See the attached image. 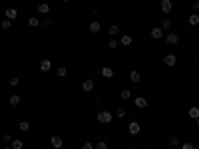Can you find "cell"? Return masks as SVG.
<instances>
[{
	"label": "cell",
	"mask_w": 199,
	"mask_h": 149,
	"mask_svg": "<svg viewBox=\"0 0 199 149\" xmlns=\"http://www.w3.org/2000/svg\"><path fill=\"white\" fill-rule=\"evenodd\" d=\"M128 131H129V133H132V135H138L139 131H142V125H139L138 121H132V123L128 125Z\"/></svg>",
	"instance_id": "7a4b0ae2"
},
{
	"label": "cell",
	"mask_w": 199,
	"mask_h": 149,
	"mask_svg": "<svg viewBox=\"0 0 199 149\" xmlns=\"http://www.w3.org/2000/svg\"><path fill=\"white\" fill-rule=\"evenodd\" d=\"M133 103H135V106H138L139 109L147 107V100H145V97H142V96H138V97H135V100H133Z\"/></svg>",
	"instance_id": "52a82bcc"
},
{
	"label": "cell",
	"mask_w": 199,
	"mask_h": 149,
	"mask_svg": "<svg viewBox=\"0 0 199 149\" xmlns=\"http://www.w3.org/2000/svg\"><path fill=\"white\" fill-rule=\"evenodd\" d=\"M171 8H173L171 0H161V12H163V14H169Z\"/></svg>",
	"instance_id": "277c9868"
},
{
	"label": "cell",
	"mask_w": 199,
	"mask_h": 149,
	"mask_svg": "<svg viewBox=\"0 0 199 149\" xmlns=\"http://www.w3.org/2000/svg\"><path fill=\"white\" fill-rule=\"evenodd\" d=\"M96 149H108V145H106V141H98V143H96Z\"/></svg>",
	"instance_id": "1f68e13d"
},
{
	"label": "cell",
	"mask_w": 199,
	"mask_h": 149,
	"mask_svg": "<svg viewBox=\"0 0 199 149\" xmlns=\"http://www.w3.org/2000/svg\"><path fill=\"white\" fill-rule=\"evenodd\" d=\"M4 14H6V18H8V20H16V18H18V10H14V8H8V10L4 12Z\"/></svg>",
	"instance_id": "30bf717a"
},
{
	"label": "cell",
	"mask_w": 199,
	"mask_h": 149,
	"mask_svg": "<svg viewBox=\"0 0 199 149\" xmlns=\"http://www.w3.org/2000/svg\"><path fill=\"white\" fill-rule=\"evenodd\" d=\"M139 72H135V70H132V72H129V80H132L133 84H139Z\"/></svg>",
	"instance_id": "2e32d148"
},
{
	"label": "cell",
	"mask_w": 199,
	"mask_h": 149,
	"mask_svg": "<svg viewBox=\"0 0 199 149\" xmlns=\"http://www.w3.org/2000/svg\"><path fill=\"white\" fill-rule=\"evenodd\" d=\"M116 149H118V147H116Z\"/></svg>",
	"instance_id": "ab89813d"
},
{
	"label": "cell",
	"mask_w": 199,
	"mask_h": 149,
	"mask_svg": "<svg viewBox=\"0 0 199 149\" xmlns=\"http://www.w3.org/2000/svg\"><path fill=\"white\" fill-rule=\"evenodd\" d=\"M109 34H112V36H116V34H119V26H109Z\"/></svg>",
	"instance_id": "f1b7e54d"
},
{
	"label": "cell",
	"mask_w": 199,
	"mask_h": 149,
	"mask_svg": "<svg viewBox=\"0 0 199 149\" xmlns=\"http://www.w3.org/2000/svg\"><path fill=\"white\" fill-rule=\"evenodd\" d=\"M112 117H114V116H112L108 109H104V111H100V113H98V121H100V123H112Z\"/></svg>",
	"instance_id": "6da1fadb"
},
{
	"label": "cell",
	"mask_w": 199,
	"mask_h": 149,
	"mask_svg": "<svg viewBox=\"0 0 199 149\" xmlns=\"http://www.w3.org/2000/svg\"><path fill=\"white\" fill-rule=\"evenodd\" d=\"M6 149H10V147H6Z\"/></svg>",
	"instance_id": "f35d334b"
},
{
	"label": "cell",
	"mask_w": 199,
	"mask_h": 149,
	"mask_svg": "<svg viewBox=\"0 0 199 149\" xmlns=\"http://www.w3.org/2000/svg\"><path fill=\"white\" fill-rule=\"evenodd\" d=\"M50 143H52V147H56V149H60L62 145H64V139H60V135H54L52 139H50Z\"/></svg>",
	"instance_id": "9c48e42d"
},
{
	"label": "cell",
	"mask_w": 199,
	"mask_h": 149,
	"mask_svg": "<svg viewBox=\"0 0 199 149\" xmlns=\"http://www.w3.org/2000/svg\"><path fill=\"white\" fill-rule=\"evenodd\" d=\"M38 12L40 14H48V12H50V4H46V2H44V4H38Z\"/></svg>",
	"instance_id": "e0dca14e"
},
{
	"label": "cell",
	"mask_w": 199,
	"mask_h": 149,
	"mask_svg": "<svg viewBox=\"0 0 199 149\" xmlns=\"http://www.w3.org/2000/svg\"><path fill=\"white\" fill-rule=\"evenodd\" d=\"M149 34H152V38H153V40L163 38V30H161V28H152V30H149Z\"/></svg>",
	"instance_id": "ba28073f"
},
{
	"label": "cell",
	"mask_w": 199,
	"mask_h": 149,
	"mask_svg": "<svg viewBox=\"0 0 199 149\" xmlns=\"http://www.w3.org/2000/svg\"><path fill=\"white\" fill-rule=\"evenodd\" d=\"M169 145L171 147H177V145H179V139H177V137H169Z\"/></svg>",
	"instance_id": "4dcf8cb0"
},
{
	"label": "cell",
	"mask_w": 199,
	"mask_h": 149,
	"mask_svg": "<svg viewBox=\"0 0 199 149\" xmlns=\"http://www.w3.org/2000/svg\"><path fill=\"white\" fill-rule=\"evenodd\" d=\"M191 8H193V10H199V0H195L193 4H191Z\"/></svg>",
	"instance_id": "d590c367"
},
{
	"label": "cell",
	"mask_w": 199,
	"mask_h": 149,
	"mask_svg": "<svg viewBox=\"0 0 199 149\" xmlns=\"http://www.w3.org/2000/svg\"><path fill=\"white\" fill-rule=\"evenodd\" d=\"M195 121H197V125H199V119H195Z\"/></svg>",
	"instance_id": "74e56055"
},
{
	"label": "cell",
	"mask_w": 199,
	"mask_h": 149,
	"mask_svg": "<svg viewBox=\"0 0 199 149\" xmlns=\"http://www.w3.org/2000/svg\"><path fill=\"white\" fill-rule=\"evenodd\" d=\"M2 141H4V143H12V137H10V135H8V133H6V135H4V137H2Z\"/></svg>",
	"instance_id": "e575fe53"
},
{
	"label": "cell",
	"mask_w": 199,
	"mask_h": 149,
	"mask_svg": "<svg viewBox=\"0 0 199 149\" xmlns=\"http://www.w3.org/2000/svg\"><path fill=\"white\" fill-rule=\"evenodd\" d=\"M187 20H189V24H191V26H197V24H199V12H193V14H189V18H187Z\"/></svg>",
	"instance_id": "4fadbf2b"
},
{
	"label": "cell",
	"mask_w": 199,
	"mask_h": 149,
	"mask_svg": "<svg viewBox=\"0 0 199 149\" xmlns=\"http://www.w3.org/2000/svg\"><path fill=\"white\" fill-rule=\"evenodd\" d=\"M119 44H123V46H132V36H129V34H123L122 40H119Z\"/></svg>",
	"instance_id": "ac0fdd59"
},
{
	"label": "cell",
	"mask_w": 199,
	"mask_h": 149,
	"mask_svg": "<svg viewBox=\"0 0 199 149\" xmlns=\"http://www.w3.org/2000/svg\"><path fill=\"white\" fill-rule=\"evenodd\" d=\"M50 68H52V62H50V60H42V62H40V70H42V72H50Z\"/></svg>",
	"instance_id": "7c38bea8"
},
{
	"label": "cell",
	"mask_w": 199,
	"mask_h": 149,
	"mask_svg": "<svg viewBox=\"0 0 199 149\" xmlns=\"http://www.w3.org/2000/svg\"><path fill=\"white\" fill-rule=\"evenodd\" d=\"M62 2H70V0H62Z\"/></svg>",
	"instance_id": "8d00e7d4"
},
{
	"label": "cell",
	"mask_w": 199,
	"mask_h": 149,
	"mask_svg": "<svg viewBox=\"0 0 199 149\" xmlns=\"http://www.w3.org/2000/svg\"><path fill=\"white\" fill-rule=\"evenodd\" d=\"M100 30H102V24H100V22H92L90 24V32L92 34H98Z\"/></svg>",
	"instance_id": "d6986e66"
},
{
	"label": "cell",
	"mask_w": 199,
	"mask_h": 149,
	"mask_svg": "<svg viewBox=\"0 0 199 149\" xmlns=\"http://www.w3.org/2000/svg\"><path fill=\"white\" fill-rule=\"evenodd\" d=\"M102 76L109 80V78H114V70H112V68H108V66H104V68H102Z\"/></svg>",
	"instance_id": "5bb4252c"
},
{
	"label": "cell",
	"mask_w": 199,
	"mask_h": 149,
	"mask_svg": "<svg viewBox=\"0 0 199 149\" xmlns=\"http://www.w3.org/2000/svg\"><path fill=\"white\" fill-rule=\"evenodd\" d=\"M94 86H96V84H94V80L90 78V80H84V84H82V90H84L86 94H88V91H92V90H94Z\"/></svg>",
	"instance_id": "5b68a950"
},
{
	"label": "cell",
	"mask_w": 199,
	"mask_h": 149,
	"mask_svg": "<svg viewBox=\"0 0 199 149\" xmlns=\"http://www.w3.org/2000/svg\"><path fill=\"white\" fill-rule=\"evenodd\" d=\"M126 113H128L126 107H118V111H116V116H118V117H126Z\"/></svg>",
	"instance_id": "4316f807"
},
{
	"label": "cell",
	"mask_w": 199,
	"mask_h": 149,
	"mask_svg": "<svg viewBox=\"0 0 199 149\" xmlns=\"http://www.w3.org/2000/svg\"><path fill=\"white\" fill-rule=\"evenodd\" d=\"M0 26H2V30H10V26H12V20L4 18V20H2V24H0Z\"/></svg>",
	"instance_id": "cb8c5ba5"
},
{
	"label": "cell",
	"mask_w": 199,
	"mask_h": 149,
	"mask_svg": "<svg viewBox=\"0 0 199 149\" xmlns=\"http://www.w3.org/2000/svg\"><path fill=\"white\" fill-rule=\"evenodd\" d=\"M58 76H60V78H64V76H66V74H68V70H66V68H64V66H60V68H58Z\"/></svg>",
	"instance_id": "83f0119b"
},
{
	"label": "cell",
	"mask_w": 199,
	"mask_h": 149,
	"mask_svg": "<svg viewBox=\"0 0 199 149\" xmlns=\"http://www.w3.org/2000/svg\"><path fill=\"white\" fill-rule=\"evenodd\" d=\"M165 42H167V44H177V42H179V36H177L175 32H169V34L165 36Z\"/></svg>",
	"instance_id": "8992f818"
},
{
	"label": "cell",
	"mask_w": 199,
	"mask_h": 149,
	"mask_svg": "<svg viewBox=\"0 0 199 149\" xmlns=\"http://www.w3.org/2000/svg\"><path fill=\"white\" fill-rule=\"evenodd\" d=\"M187 116H189L191 119H199V107H189Z\"/></svg>",
	"instance_id": "9a60e30c"
},
{
	"label": "cell",
	"mask_w": 199,
	"mask_h": 149,
	"mask_svg": "<svg viewBox=\"0 0 199 149\" xmlns=\"http://www.w3.org/2000/svg\"><path fill=\"white\" fill-rule=\"evenodd\" d=\"M18 127H20V131H28L30 129V123H28V121H20Z\"/></svg>",
	"instance_id": "d4e9b609"
},
{
	"label": "cell",
	"mask_w": 199,
	"mask_h": 149,
	"mask_svg": "<svg viewBox=\"0 0 199 149\" xmlns=\"http://www.w3.org/2000/svg\"><path fill=\"white\" fill-rule=\"evenodd\" d=\"M22 147H24L22 139H12V149H22Z\"/></svg>",
	"instance_id": "603a6c76"
},
{
	"label": "cell",
	"mask_w": 199,
	"mask_h": 149,
	"mask_svg": "<svg viewBox=\"0 0 199 149\" xmlns=\"http://www.w3.org/2000/svg\"><path fill=\"white\" fill-rule=\"evenodd\" d=\"M38 24H40V20L36 18V16H30V18H28V26H32V28H36Z\"/></svg>",
	"instance_id": "44dd1931"
},
{
	"label": "cell",
	"mask_w": 199,
	"mask_h": 149,
	"mask_svg": "<svg viewBox=\"0 0 199 149\" xmlns=\"http://www.w3.org/2000/svg\"><path fill=\"white\" fill-rule=\"evenodd\" d=\"M163 64L165 66H169V68H173L177 64V58L173 56V54H167V56H163Z\"/></svg>",
	"instance_id": "3957f363"
},
{
	"label": "cell",
	"mask_w": 199,
	"mask_h": 149,
	"mask_svg": "<svg viewBox=\"0 0 199 149\" xmlns=\"http://www.w3.org/2000/svg\"><path fill=\"white\" fill-rule=\"evenodd\" d=\"M18 84H20V80H18L16 76H12V78H10V86H12V87H16Z\"/></svg>",
	"instance_id": "f546056e"
},
{
	"label": "cell",
	"mask_w": 199,
	"mask_h": 149,
	"mask_svg": "<svg viewBox=\"0 0 199 149\" xmlns=\"http://www.w3.org/2000/svg\"><path fill=\"white\" fill-rule=\"evenodd\" d=\"M119 97H122V100H129V97H132V91H129V90H122V91H119Z\"/></svg>",
	"instance_id": "7402d4cb"
},
{
	"label": "cell",
	"mask_w": 199,
	"mask_h": 149,
	"mask_svg": "<svg viewBox=\"0 0 199 149\" xmlns=\"http://www.w3.org/2000/svg\"><path fill=\"white\" fill-rule=\"evenodd\" d=\"M181 149H195V145L193 143H183V145H181Z\"/></svg>",
	"instance_id": "836d02e7"
},
{
	"label": "cell",
	"mask_w": 199,
	"mask_h": 149,
	"mask_svg": "<svg viewBox=\"0 0 199 149\" xmlns=\"http://www.w3.org/2000/svg\"><path fill=\"white\" fill-rule=\"evenodd\" d=\"M161 30H163V32H171V22L169 20H163V22H161V26H159Z\"/></svg>",
	"instance_id": "ffe728a7"
},
{
	"label": "cell",
	"mask_w": 199,
	"mask_h": 149,
	"mask_svg": "<svg viewBox=\"0 0 199 149\" xmlns=\"http://www.w3.org/2000/svg\"><path fill=\"white\" fill-rule=\"evenodd\" d=\"M82 149H96V145H92L90 141H88V143H84V145H82Z\"/></svg>",
	"instance_id": "d6a6232c"
},
{
	"label": "cell",
	"mask_w": 199,
	"mask_h": 149,
	"mask_svg": "<svg viewBox=\"0 0 199 149\" xmlns=\"http://www.w3.org/2000/svg\"><path fill=\"white\" fill-rule=\"evenodd\" d=\"M8 101H10V106H20V101H22V97H20L18 94H12Z\"/></svg>",
	"instance_id": "8fae6325"
},
{
	"label": "cell",
	"mask_w": 199,
	"mask_h": 149,
	"mask_svg": "<svg viewBox=\"0 0 199 149\" xmlns=\"http://www.w3.org/2000/svg\"><path fill=\"white\" fill-rule=\"evenodd\" d=\"M118 46H119V42H118V40H109V42H108V48H109V50H116Z\"/></svg>",
	"instance_id": "484cf974"
}]
</instances>
